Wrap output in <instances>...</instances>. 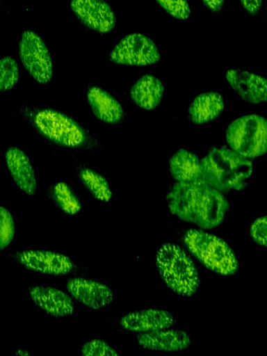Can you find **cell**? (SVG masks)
<instances>
[{
    "instance_id": "cell-1",
    "label": "cell",
    "mask_w": 267,
    "mask_h": 356,
    "mask_svg": "<svg viewBox=\"0 0 267 356\" xmlns=\"http://www.w3.org/2000/svg\"><path fill=\"white\" fill-rule=\"evenodd\" d=\"M167 202L171 213L205 229L221 225L229 207L222 193L202 179L176 182L167 195Z\"/></svg>"
},
{
    "instance_id": "cell-2",
    "label": "cell",
    "mask_w": 267,
    "mask_h": 356,
    "mask_svg": "<svg viewBox=\"0 0 267 356\" xmlns=\"http://www.w3.org/2000/svg\"><path fill=\"white\" fill-rule=\"evenodd\" d=\"M19 113L47 141L62 147L94 151L99 147L95 138L76 120L58 110L19 106Z\"/></svg>"
},
{
    "instance_id": "cell-3",
    "label": "cell",
    "mask_w": 267,
    "mask_h": 356,
    "mask_svg": "<svg viewBox=\"0 0 267 356\" xmlns=\"http://www.w3.org/2000/svg\"><path fill=\"white\" fill-rule=\"evenodd\" d=\"M201 167L202 179L222 193L244 189L252 171L248 159L225 147L212 148Z\"/></svg>"
},
{
    "instance_id": "cell-4",
    "label": "cell",
    "mask_w": 267,
    "mask_h": 356,
    "mask_svg": "<svg viewBox=\"0 0 267 356\" xmlns=\"http://www.w3.org/2000/svg\"><path fill=\"white\" fill-rule=\"evenodd\" d=\"M155 263L159 273L173 292L191 296L200 285V277L193 261L178 245L163 244L158 250Z\"/></svg>"
},
{
    "instance_id": "cell-5",
    "label": "cell",
    "mask_w": 267,
    "mask_h": 356,
    "mask_svg": "<svg viewBox=\"0 0 267 356\" xmlns=\"http://www.w3.org/2000/svg\"><path fill=\"white\" fill-rule=\"evenodd\" d=\"M183 241L189 252L212 271L229 276L238 270V262L234 252L218 236L191 229L185 232Z\"/></svg>"
},
{
    "instance_id": "cell-6",
    "label": "cell",
    "mask_w": 267,
    "mask_h": 356,
    "mask_svg": "<svg viewBox=\"0 0 267 356\" xmlns=\"http://www.w3.org/2000/svg\"><path fill=\"white\" fill-rule=\"evenodd\" d=\"M226 140L231 149L247 159L264 154L267 149V122L256 115L240 117L228 126Z\"/></svg>"
},
{
    "instance_id": "cell-7",
    "label": "cell",
    "mask_w": 267,
    "mask_h": 356,
    "mask_svg": "<svg viewBox=\"0 0 267 356\" xmlns=\"http://www.w3.org/2000/svg\"><path fill=\"white\" fill-rule=\"evenodd\" d=\"M21 61L31 76L38 83H49L53 76L50 53L42 38L35 32L25 31L19 42Z\"/></svg>"
},
{
    "instance_id": "cell-8",
    "label": "cell",
    "mask_w": 267,
    "mask_h": 356,
    "mask_svg": "<svg viewBox=\"0 0 267 356\" xmlns=\"http://www.w3.org/2000/svg\"><path fill=\"white\" fill-rule=\"evenodd\" d=\"M108 57L115 63L144 66L158 62L160 54L149 38L142 33H132L113 47Z\"/></svg>"
},
{
    "instance_id": "cell-9",
    "label": "cell",
    "mask_w": 267,
    "mask_h": 356,
    "mask_svg": "<svg viewBox=\"0 0 267 356\" xmlns=\"http://www.w3.org/2000/svg\"><path fill=\"white\" fill-rule=\"evenodd\" d=\"M12 257L26 269L47 275H65L74 268L68 257L52 251L24 250L15 252Z\"/></svg>"
},
{
    "instance_id": "cell-10",
    "label": "cell",
    "mask_w": 267,
    "mask_h": 356,
    "mask_svg": "<svg viewBox=\"0 0 267 356\" xmlns=\"http://www.w3.org/2000/svg\"><path fill=\"white\" fill-rule=\"evenodd\" d=\"M70 6L76 17L92 30L104 33L115 27V13L104 0H71Z\"/></svg>"
},
{
    "instance_id": "cell-11",
    "label": "cell",
    "mask_w": 267,
    "mask_h": 356,
    "mask_svg": "<svg viewBox=\"0 0 267 356\" xmlns=\"http://www.w3.org/2000/svg\"><path fill=\"white\" fill-rule=\"evenodd\" d=\"M66 287L71 296L86 307L99 309L111 303L113 292L107 285L83 277L70 278Z\"/></svg>"
},
{
    "instance_id": "cell-12",
    "label": "cell",
    "mask_w": 267,
    "mask_h": 356,
    "mask_svg": "<svg viewBox=\"0 0 267 356\" xmlns=\"http://www.w3.org/2000/svg\"><path fill=\"white\" fill-rule=\"evenodd\" d=\"M29 293L32 302L52 316L63 317L74 312L72 298L57 288L33 286L29 288Z\"/></svg>"
},
{
    "instance_id": "cell-13",
    "label": "cell",
    "mask_w": 267,
    "mask_h": 356,
    "mask_svg": "<svg viewBox=\"0 0 267 356\" xmlns=\"http://www.w3.org/2000/svg\"><path fill=\"white\" fill-rule=\"evenodd\" d=\"M226 79L244 101L259 104L266 100L267 85L264 77L248 71L232 69L227 72Z\"/></svg>"
},
{
    "instance_id": "cell-14",
    "label": "cell",
    "mask_w": 267,
    "mask_h": 356,
    "mask_svg": "<svg viewBox=\"0 0 267 356\" xmlns=\"http://www.w3.org/2000/svg\"><path fill=\"white\" fill-rule=\"evenodd\" d=\"M8 170L18 188L29 195L37 190V181L32 164L27 155L15 146L9 147L5 153Z\"/></svg>"
},
{
    "instance_id": "cell-15",
    "label": "cell",
    "mask_w": 267,
    "mask_h": 356,
    "mask_svg": "<svg viewBox=\"0 0 267 356\" xmlns=\"http://www.w3.org/2000/svg\"><path fill=\"white\" fill-rule=\"evenodd\" d=\"M175 323V318L169 312L159 309L131 312L124 315L120 321L125 330L137 332L169 328Z\"/></svg>"
},
{
    "instance_id": "cell-16",
    "label": "cell",
    "mask_w": 267,
    "mask_h": 356,
    "mask_svg": "<svg viewBox=\"0 0 267 356\" xmlns=\"http://www.w3.org/2000/svg\"><path fill=\"white\" fill-rule=\"evenodd\" d=\"M137 341L143 348L164 352L182 350L191 343L186 332L165 329L143 332L138 335Z\"/></svg>"
},
{
    "instance_id": "cell-17",
    "label": "cell",
    "mask_w": 267,
    "mask_h": 356,
    "mask_svg": "<svg viewBox=\"0 0 267 356\" xmlns=\"http://www.w3.org/2000/svg\"><path fill=\"white\" fill-rule=\"evenodd\" d=\"M87 102L95 116L104 122L117 124L124 118V111L121 104L98 86L88 88Z\"/></svg>"
},
{
    "instance_id": "cell-18",
    "label": "cell",
    "mask_w": 267,
    "mask_h": 356,
    "mask_svg": "<svg viewBox=\"0 0 267 356\" xmlns=\"http://www.w3.org/2000/svg\"><path fill=\"white\" fill-rule=\"evenodd\" d=\"M164 92L161 81L156 76L145 74L131 87L129 95L132 101L140 108L152 110L161 102Z\"/></svg>"
},
{
    "instance_id": "cell-19",
    "label": "cell",
    "mask_w": 267,
    "mask_h": 356,
    "mask_svg": "<svg viewBox=\"0 0 267 356\" xmlns=\"http://www.w3.org/2000/svg\"><path fill=\"white\" fill-rule=\"evenodd\" d=\"M224 108L223 98L217 92H204L192 102L188 114L191 120L196 124L209 122L218 118Z\"/></svg>"
},
{
    "instance_id": "cell-20",
    "label": "cell",
    "mask_w": 267,
    "mask_h": 356,
    "mask_svg": "<svg viewBox=\"0 0 267 356\" xmlns=\"http://www.w3.org/2000/svg\"><path fill=\"white\" fill-rule=\"evenodd\" d=\"M169 165L170 174L177 181H193L202 179L201 161L186 149L177 151L170 158Z\"/></svg>"
},
{
    "instance_id": "cell-21",
    "label": "cell",
    "mask_w": 267,
    "mask_h": 356,
    "mask_svg": "<svg viewBox=\"0 0 267 356\" xmlns=\"http://www.w3.org/2000/svg\"><path fill=\"white\" fill-rule=\"evenodd\" d=\"M47 196L65 213L74 215L78 213L81 208L78 196L70 186L65 182H58L49 186Z\"/></svg>"
},
{
    "instance_id": "cell-22",
    "label": "cell",
    "mask_w": 267,
    "mask_h": 356,
    "mask_svg": "<svg viewBox=\"0 0 267 356\" xmlns=\"http://www.w3.org/2000/svg\"><path fill=\"white\" fill-rule=\"evenodd\" d=\"M79 177L83 186L97 200L108 202L112 192L106 178L94 170L81 167L78 170Z\"/></svg>"
},
{
    "instance_id": "cell-23",
    "label": "cell",
    "mask_w": 267,
    "mask_h": 356,
    "mask_svg": "<svg viewBox=\"0 0 267 356\" xmlns=\"http://www.w3.org/2000/svg\"><path fill=\"white\" fill-rule=\"evenodd\" d=\"M19 79V67L16 60L10 57L0 59V92L12 89Z\"/></svg>"
},
{
    "instance_id": "cell-24",
    "label": "cell",
    "mask_w": 267,
    "mask_h": 356,
    "mask_svg": "<svg viewBox=\"0 0 267 356\" xmlns=\"http://www.w3.org/2000/svg\"><path fill=\"white\" fill-rule=\"evenodd\" d=\"M15 236V223L10 211L0 206V250L7 248Z\"/></svg>"
},
{
    "instance_id": "cell-25",
    "label": "cell",
    "mask_w": 267,
    "mask_h": 356,
    "mask_svg": "<svg viewBox=\"0 0 267 356\" xmlns=\"http://www.w3.org/2000/svg\"><path fill=\"white\" fill-rule=\"evenodd\" d=\"M81 353L84 356H115L119 355L106 342L100 339H92L84 343Z\"/></svg>"
},
{
    "instance_id": "cell-26",
    "label": "cell",
    "mask_w": 267,
    "mask_h": 356,
    "mask_svg": "<svg viewBox=\"0 0 267 356\" xmlns=\"http://www.w3.org/2000/svg\"><path fill=\"white\" fill-rule=\"evenodd\" d=\"M159 4L171 16L178 19H186L191 10L186 0H156Z\"/></svg>"
},
{
    "instance_id": "cell-27",
    "label": "cell",
    "mask_w": 267,
    "mask_h": 356,
    "mask_svg": "<svg viewBox=\"0 0 267 356\" xmlns=\"http://www.w3.org/2000/svg\"><path fill=\"white\" fill-rule=\"evenodd\" d=\"M266 216L256 219L250 226V233L253 241L258 245L266 247L267 243Z\"/></svg>"
},
{
    "instance_id": "cell-28",
    "label": "cell",
    "mask_w": 267,
    "mask_h": 356,
    "mask_svg": "<svg viewBox=\"0 0 267 356\" xmlns=\"http://www.w3.org/2000/svg\"><path fill=\"white\" fill-rule=\"evenodd\" d=\"M243 7L250 14L257 15L262 6L263 0H240Z\"/></svg>"
},
{
    "instance_id": "cell-29",
    "label": "cell",
    "mask_w": 267,
    "mask_h": 356,
    "mask_svg": "<svg viewBox=\"0 0 267 356\" xmlns=\"http://www.w3.org/2000/svg\"><path fill=\"white\" fill-rule=\"evenodd\" d=\"M202 1L213 12H220L224 5V0H202Z\"/></svg>"
},
{
    "instance_id": "cell-30",
    "label": "cell",
    "mask_w": 267,
    "mask_h": 356,
    "mask_svg": "<svg viewBox=\"0 0 267 356\" xmlns=\"http://www.w3.org/2000/svg\"><path fill=\"white\" fill-rule=\"evenodd\" d=\"M16 354L19 355H28L29 353L25 350H17Z\"/></svg>"
}]
</instances>
